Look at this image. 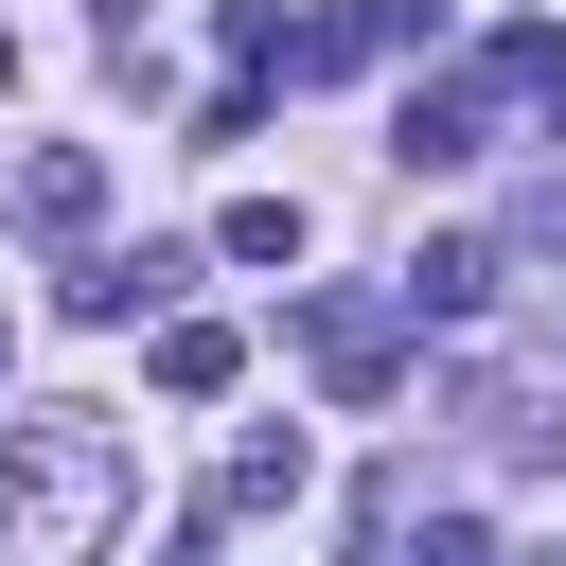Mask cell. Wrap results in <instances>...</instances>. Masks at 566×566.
Segmentation results:
<instances>
[{"mask_svg": "<svg viewBox=\"0 0 566 566\" xmlns=\"http://www.w3.org/2000/svg\"><path fill=\"white\" fill-rule=\"evenodd\" d=\"M301 478H318L301 442H248V460L212 478V531H248V513H301Z\"/></svg>", "mask_w": 566, "mask_h": 566, "instance_id": "8", "label": "cell"}, {"mask_svg": "<svg viewBox=\"0 0 566 566\" xmlns=\"http://www.w3.org/2000/svg\"><path fill=\"white\" fill-rule=\"evenodd\" d=\"M407 336H424V318H407L389 283H318V301H301V371H318L336 407H389V389H407Z\"/></svg>", "mask_w": 566, "mask_h": 566, "instance_id": "2", "label": "cell"}, {"mask_svg": "<svg viewBox=\"0 0 566 566\" xmlns=\"http://www.w3.org/2000/svg\"><path fill=\"white\" fill-rule=\"evenodd\" d=\"M177 283H195V248H88V265H71L53 301H71V318H159Z\"/></svg>", "mask_w": 566, "mask_h": 566, "instance_id": "5", "label": "cell"}, {"mask_svg": "<svg viewBox=\"0 0 566 566\" xmlns=\"http://www.w3.org/2000/svg\"><path fill=\"white\" fill-rule=\"evenodd\" d=\"M142 18H159V0H106V35H142Z\"/></svg>", "mask_w": 566, "mask_h": 566, "instance_id": "11", "label": "cell"}, {"mask_svg": "<svg viewBox=\"0 0 566 566\" xmlns=\"http://www.w3.org/2000/svg\"><path fill=\"white\" fill-rule=\"evenodd\" d=\"M0 88H18V35H0Z\"/></svg>", "mask_w": 566, "mask_h": 566, "instance_id": "13", "label": "cell"}, {"mask_svg": "<svg viewBox=\"0 0 566 566\" xmlns=\"http://www.w3.org/2000/svg\"><path fill=\"white\" fill-rule=\"evenodd\" d=\"M142 371H159L177 407H212V389L248 371V336H230V318H159V336H142Z\"/></svg>", "mask_w": 566, "mask_h": 566, "instance_id": "7", "label": "cell"}, {"mask_svg": "<svg viewBox=\"0 0 566 566\" xmlns=\"http://www.w3.org/2000/svg\"><path fill=\"white\" fill-rule=\"evenodd\" d=\"M212 248H230V265H301V195H230Z\"/></svg>", "mask_w": 566, "mask_h": 566, "instance_id": "9", "label": "cell"}, {"mask_svg": "<svg viewBox=\"0 0 566 566\" xmlns=\"http://www.w3.org/2000/svg\"><path fill=\"white\" fill-rule=\"evenodd\" d=\"M389 301H407V318H424V336H460V318H478V301H495V248H478V230H424V248H407V265H389Z\"/></svg>", "mask_w": 566, "mask_h": 566, "instance_id": "4", "label": "cell"}, {"mask_svg": "<svg viewBox=\"0 0 566 566\" xmlns=\"http://www.w3.org/2000/svg\"><path fill=\"white\" fill-rule=\"evenodd\" d=\"M478 106H495V71H478V88H407V106H389V159H407V177H460V159H478Z\"/></svg>", "mask_w": 566, "mask_h": 566, "instance_id": "6", "label": "cell"}, {"mask_svg": "<svg viewBox=\"0 0 566 566\" xmlns=\"http://www.w3.org/2000/svg\"><path fill=\"white\" fill-rule=\"evenodd\" d=\"M0 354H18V318H0Z\"/></svg>", "mask_w": 566, "mask_h": 566, "instance_id": "14", "label": "cell"}, {"mask_svg": "<svg viewBox=\"0 0 566 566\" xmlns=\"http://www.w3.org/2000/svg\"><path fill=\"white\" fill-rule=\"evenodd\" d=\"M407 566H495V548H478V531H460V513H442V531H424V548H407Z\"/></svg>", "mask_w": 566, "mask_h": 566, "instance_id": "10", "label": "cell"}, {"mask_svg": "<svg viewBox=\"0 0 566 566\" xmlns=\"http://www.w3.org/2000/svg\"><path fill=\"white\" fill-rule=\"evenodd\" d=\"M531 106H548V142H566V71H548V88H531Z\"/></svg>", "mask_w": 566, "mask_h": 566, "instance_id": "12", "label": "cell"}, {"mask_svg": "<svg viewBox=\"0 0 566 566\" xmlns=\"http://www.w3.org/2000/svg\"><path fill=\"white\" fill-rule=\"evenodd\" d=\"M0 212H18L35 248H88V230H106V142H35V159L0 177Z\"/></svg>", "mask_w": 566, "mask_h": 566, "instance_id": "3", "label": "cell"}, {"mask_svg": "<svg viewBox=\"0 0 566 566\" xmlns=\"http://www.w3.org/2000/svg\"><path fill=\"white\" fill-rule=\"evenodd\" d=\"M142 513V460L106 407H35L0 424V566H106V531Z\"/></svg>", "mask_w": 566, "mask_h": 566, "instance_id": "1", "label": "cell"}]
</instances>
